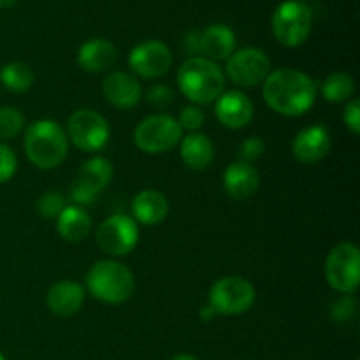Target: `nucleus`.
<instances>
[{"mask_svg":"<svg viewBox=\"0 0 360 360\" xmlns=\"http://www.w3.org/2000/svg\"><path fill=\"white\" fill-rule=\"evenodd\" d=\"M112 165L108 158L94 157L84 162L70 190V199L79 206L95 202L102 190L111 183Z\"/></svg>","mask_w":360,"mask_h":360,"instance_id":"obj_13","label":"nucleus"},{"mask_svg":"<svg viewBox=\"0 0 360 360\" xmlns=\"http://www.w3.org/2000/svg\"><path fill=\"white\" fill-rule=\"evenodd\" d=\"M104 98L118 109H130L139 104L143 91L136 77L127 72H111L102 83Z\"/></svg>","mask_w":360,"mask_h":360,"instance_id":"obj_17","label":"nucleus"},{"mask_svg":"<svg viewBox=\"0 0 360 360\" xmlns=\"http://www.w3.org/2000/svg\"><path fill=\"white\" fill-rule=\"evenodd\" d=\"M139 241V227L127 214H112L97 229V245L104 253L122 257L132 252Z\"/></svg>","mask_w":360,"mask_h":360,"instance_id":"obj_9","label":"nucleus"},{"mask_svg":"<svg viewBox=\"0 0 360 360\" xmlns=\"http://www.w3.org/2000/svg\"><path fill=\"white\" fill-rule=\"evenodd\" d=\"M227 76L238 86L252 88L264 83L271 72V60L262 49L245 48L227 58Z\"/></svg>","mask_w":360,"mask_h":360,"instance_id":"obj_12","label":"nucleus"},{"mask_svg":"<svg viewBox=\"0 0 360 360\" xmlns=\"http://www.w3.org/2000/svg\"><path fill=\"white\" fill-rule=\"evenodd\" d=\"M132 213L143 225H158L169 213V202L158 190H143L132 200Z\"/></svg>","mask_w":360,"mask_h":360,"instance_id":"obj_21","label":"nucleus"},{"mask_svg":"<svg viewBox=\"0 0 360 360\" xmlns=\"http://www.w3.org/2000/svg\"><path fill=\"white\" fill-rule=\"evenodd\" d=\"M0 360H6V359H4V355H2V354H0Z\"/></svg>","mask_w":360,"mask_h":360,"instance_id":"obj_36","label":"nucleus"},{"mask_svg":"<svg viewBox=\"0 0 360 360\" xmlns=\"http://www.w3.org/2000/svg\"><path fill=\"white\" fill-rule=\"evenodd\" d=\"M134 274L123 264L101 260L86 274V288L95 299L109 304H120L134 294Z\"/></svg>","mask_w":360,"mask_h":360,"instance_id":"obj_4","label":"nucleus"},{"mask_svg":"<svg viewBox=\"0 0 360 360\" xmlns=\"http://www.w3.org/2000/svg\"><path fill=\"white\" fill-rule=\"evenodd\" d=\"M234 32L221 23L211 25L202 32H188L185 37V49L190 55H200L211 62L227 60L234 53Z\"/></svg>","mask_w":360,"mask_h":360,"instance_id":"obj_10","label":"nucleus"},{"mask_svg":"<svg viewBox=\"0 0 360 360\" xmlns=\"http://www.w3.org/2000/svg\"><path fill=\"white\" fill-rule=\"evenodd\" d=\"M148 104L153 105L155 109H167L174 101V94L167 84H153L148 90Z\"/></svg>","mask_w":360,"mask_h":360,"instance_id":"obj_29","label":"nucleus"},{"mask_svg":"<svg viewBox=\"0 0 360 360\" xmlns=\"http://www.w3.org/2000/svg\"><path fill=\"white\" fill-rule=\"evenodd\" d=\"M301 2H304V0H301Z\"/></svg>","mask_w":360,"mask_h":360,"instance_id":"obj_38","label":"nucleus"},{"mask_svg":"<svg viewBox=\"0 0 360 360\" xmlns=\"http://www.w3.org/2000/svg\"><path fill=\"white\" fill-rule=\"evenodd\" d=\"M130 69L141 77L157 79L167 74L172 65V53L164 42L146 41L137 44L129 55Z\"/></svg>","mask_w":360,"mask_h":360,"instance_id":"obj_14","label":"nucleus"},{"mask_svg":"<svg viewBox=\"0 0 360 360\" xmlns=\"http://www.w3.org/2000/svg\"><path fill=\"white\" fill-rule=\"evenodd\" d=\"M116 58L118 51L108 39H91L77 49V63L86 72H104L115 65Z\"/></svg>","mask_w":360,"mask_h":360,"instance_id":"obj_19","label":"nucleus"},{"mask_svg":"<svg viewBox=\"0 0 360 360\" xmlns=\"http://www.w3.org/2000/svg\"><path fill=\"white\" fill-rule=\"evenodd\" d=\"M0 6H2V0H0Z\"/></svg>","mask_w":360,"mask_h":360,"instance_id":"obj_37","label":"nucleus"},{"mask_svg":"<svg viewBox=\"0 0 360 360\" xmlns=\"http://www.w3.org/2000/svg\"><path fill=\"white\" fill-rule=\"evenodd\" d=\"M178 123L181 127V130L186 129L190 132H195V130H199L202 127L204 112L199 108H195V105H188V108H185L181 111Z\"/></svg>","mask_w":360,"mask_h":360,"instance_id":"obj_32","label":"nucleus"},{"mask_svg":"<svg viewBox=\"0 0 360 360\" xmlns=\"http://www.w3.org/2000/svg\"><path fill=\"white\" fill-rule=\"evenodd\" d=\"M255 302V288L241 276H225L210 290V306L217 315L234 316L246 313Z\"/></svg>","mask_w":360,"mask_h":360,"instance_id":"obj_7","label":"nucleus"},{"mask_svg":"<svg viewBox=\"0 0 360 360\" xmlns=\"http://www.w3.org/2000/svg\"><path fill=\"white\" fill-rule=\"evenodd\" d=\"M214 112L221 125L227 129H245L253 118V104L243 91H227L217 98Z\"/></svg>","mask_w":360,"mask_h":360,"instance_id":"obj_15","label":"nucleus"},{"mask_svg":"<svg viewBox=\"0 0 360 360\" xmlns=\"http://www.w3.org/2000/svg\"><path fill=\"white\" fill-rule=\"evenodd\" d=\"M25 125V116L16 108H0V139L18 136Z\"/></svg>","mask_w":360,"mask_h":360,"instance_id":"obj_26","label":"nucleus"},{"mask_svg":"<svg viewBox=\"0 0 360 360\" xmlns=\"http://www.w3.org/2000/svg\"><path fill=\"white\" fill-rule=\"evenodd\" d=\"M35 207L44 218H58V214L65 210V199L60 192H44L35 202Z\"/></svg>","mask_w":360,"mask_h":360,"instance_id":"obj_27","label":"nucleus"},{"mask_svg":"<svg viewBox=\"0 0 360 360\" xmlns=\"http://www.w3.org/2000/svg\"><path fill=\"white\" fill-rule=\"evenodd\" d=\"M330 150L329 130L322 125H313L301 130L295 136L292 151L294 157L302 164H316L322 160Z\"/></svg>","mask_w":360,"mask_h":360,"instance_id":"obj_16","label":"nucleus"},{"mask_svg":"<svg viewBox=\"0 0 360 360\" xmlns=\"http://www.w3.org/2000/svg\"><path fill=\"white\" fill-rule=\"evenodd\" d=\"M178 84L186 98L195 104H211L225 88V76L217 62L192 56L178 70Z\"/></svg>","mask_w":360,"mask_h":360,"instance_id":"obj_3","label":"nucleus"},{"mask_svg":"<svg viewBox=\"0 0 360 360\" xmlns=\"http://www.w3.org/2000/svg\"><path fill=\"white\" fill-rule=\"evenodd\" d=\"M199 315H200V319L206 320V322H210V320H213L214 316H217V313H214V309L207 304V306H202V308H200Z\"/></svg>","mask_w":360,"mask_h":360,"instance_id":"obj_34","label":"nucleus"},{"mask_svg":"<svg viewBox=\"0 0 360 360\" xmlns=\"http://www.w3.org/2000/svg\"><path fill=\"white\" fill-rule=\"evenodd\" d=\"M56 231L65 241L79 243L90 234L91 220L79 206H65L56 218Z\"/></svg>","mask_w":360,"mask_h":360,"instance_id":"obj_23","label":"nucleus"},{"mask_svg":"<svg viewBox=\"0 0 360 360\" xmlns=\"http://www.w3.org/2000/svg\"><path fill=\"white\" fill-rule=\"evenodd\" d=\"M313 13L301 0H285L273 14V34L280 44L297 48L311 34Z\"/></svg>","mask_w":360,"mask_h":360,"instance_id":"obj_5","label":"nucleus"},{"mask_svg":"<svg viewBox=\"0 0 360 360\" xmlns=\"http://www.w3.org/2000/svg\"><path fill=\"white\" fill-rule=\"evenodd\" d=\"M316 86L308 74L295 69H278L264 81V98L273 111L283 116H301L315 104Z\"/></svg>","mask_w":360,"mask_h":360,"instance_id":"obj_1","label":"nucleus"},{"mask_svg":"<svg viewBox=\"0 0 360 360\" xmlns=\"http://www.w3.org/2000/svg\"><path fill=\"white\" fill-rule=\"evenodd\" d=\"M355 81L345 72H334L322 83V95L329 102H347L354 95Z\"/></svg>","mask_w":360,"mask_h":360,"instance_id":"obj_25","label":"nucleus"},{"mask_svg":"<svg viewBox=\"0 0 360 360\" xmlns=\"http://www.w3.org/2000/svg\"><path fill=\"white\" fill-rule=\"evenodd\" d=\"M0 83L11 91H27L34 83V72L27 63L21 62H11L0 69Z\"/></svg>","mask_w":360,"mask_h":360,"instance_id":"obj_24","label":"nucleus"},{"mask_svg":"<svg viewBox=\"0 0 360 360\" xmlns=\"http://www.w3.org/2000/svg\"><path fill=\"white\" fill-rule=\"evenodd\" d=\"M327 283L341 294H354L360 283L359 248L352 243H340L326 260Z\"/></svg>","mask_w":360,"mask_h":360,"instance_id":"obj_8","label":"nucleus"},{"mask_svg":"<svg viewBox=\"0 0 360 360\" xmlns=\"http://www.w3.org/2000/svg\"><path fill=\"white\" fill-rule=\"evenodd\" d=\"M84 302V288L70 280L58 281L49 288L46 295V304L49 311L58 316H70L81 309Z\"/></svg>","mask_w":360,"mask_h":360,"instance_id":"obj_18","label":"nucleus"},{"mask_svg":"<svg viewBox=\"0 0 360 360\" xmlns=\"http://www.w3.org/2000/svg\"><path fill=\"white\" fill-rule=\"evenodd\" d=\"M343 122L348 129L352 130V134L359 136L360 134V102L359 98H354L347 104L343 112Z\"/></svg>","mask_w":360,"mask_h":360,"instance_id":"obj_33","label":"nucleus"},{"mask_svg":"<svg viewBox=\"0 0 360 360\" xmlns=\"http://www.w3.org/2000/svg\"><path fill=\"white\" fill-rule=\"evenodd\" d=\"M69 137L55 120H39L25 132V153L39 169H55L65 160Z\"/></svg>","mask_w":360,"mask_h":360,"instance_id":"obj_2","label":"nucleus"},{"mask_svg":"<svg viewBox=\"0 0 360 360\" xmlns=\"http://www.w3.org/2000/svg\"><path fill=\"white\" fill-rule=\"evenodd\" d=\"M181 141V127L169 115L144 118L134 132V143L144 153L158 155L172 150Z\"/></svg>","mask_w":360,"mask_h":360,"instance_id":"obj_6","label":"nucleus"},{"mask_svg":"<svg viewBox=\"0 0 360 360\" xmlns=\"http://www.w3.org/2000/svg\"><path fill=\"white\" fill-rule=\"evenodd\" d=\"M67 137L83 151H98L109 141V125L102 115L91 109H79L67 123Z\"/></svg>","mask_w":360,"mask_h":360,"instance_id":"obj_11","label":"nucleus"},{"mask_svg":"<svg viewBox=\"0 0 360 360\" xmlns=\"http://www.w3.org/2000/svg\"><path fill=\"white\" fill-rule=\"evenodd\" d=\"M259 172L246 162H234L224 174L225 192L236 200L250 199L259 188Z\"/></svg>","mask_w":360,"mask_h":360,"instance_id":"obj_20","label":"nucleus"},{"mask_svg":"<svg viewBox=\"0 0 360 360\" xmlns=\"http://www.w3.org/2000/svg\"><path fill=\"white\" fill-rule=\"evenodd\" d=\"M18 167V158L9 146L0 143V185L9 181Z\"/></svg>","mask_w":360,"mask_h":360,"instance_id":"obj_31","label":"nucleus"},{"mask_svg":"<svg viewBox=\"0 0 360 360\" xmlns=\"http://www.w3.org/2000/svg\"><path fill=\"white\" fill-rule=\"evenodd\" d=\"M355 311H357V302L352 295L345 294L343 297L336 299L330 306V316H333L336 322H347V320L354 319Z\"/></svg>","mask_w":360,"mask_h":360,"instance_id":"obj_28","label":"nucleus"},{"mask_svg":"<svg viewBox=\"0 0 360 360\" xmlns=\"http://www.w3.org/2000/svg\"><path fill=\"white\" fill-rule=\"evenodd\" d=\"M264 151H266V144H264V141L260 137H248L239 146V162L250 164L253 160H259L264 155Z\"/></svg>","mask_w":360,"mask_h":360,"instance_id":"obj_30","label":"nucleus"},{"mask_svg":"<svg viewBox=\"0 0 360 360\" xmlns=\"http://www.w3.org/2000/svg\"><path fill=\"white\" fill-rule=\"evenodd\" d=\"M167 360H199V359L193 357V355H188V354H181V355H174V357H171Z\"/></svg>","mask_w":360,"mask_h":360,"instance_id":"obj_35","label":"nucleus"},{"mask_svg":"<svg viewBox=\"0 0 360 360\" xmlns=\"http://www.w3.org/2000/svg\"><path fill=\"white\" fill-rule=\"evenodd\" d=\"M181 158L186 167L193 171H202L214 158L213 143L204 134H188L185 139H181Z\"/></svg>","mask_w":360,"mask_h":360,"instance_id":"obj_22","label":"nucleus"}]
</instances>
